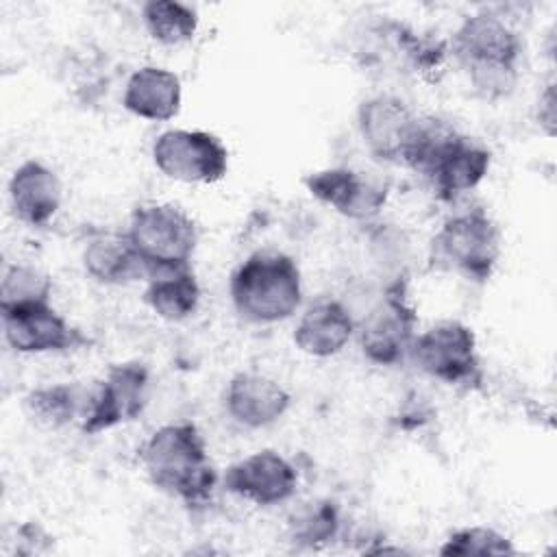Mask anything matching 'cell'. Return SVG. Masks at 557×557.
<instances>
[{
	"label": "cell",
	"instance_id": "obj_1",
	"mask_svg": "<svg viewBox=\"0 0 557 557\" xmlns=\"http://www.w3.org/2000/svg\"><path fill=\"white\" fill-rule=\"evenodd\" d=\"M137 459L157 490L178 498L189 509L209 505L218 472L194 422L183 420L159 426L139 446Z\"/></svg>",
	"mask_w": 557,
	"mask_h": 557
},
{
	"label": "cell",
	"instance_id": "obj_2",
	"mask_svg": "<svg viewBox=\"0 0 557 557\" xmlns=\"http://www.w3.org/2000/svg\"><path fill=\"white\" fill-rule=\"evenodd\" d=\"M448 52L483 100H498L513 91L522 41L503 17L490 11L468 15L453 33Z\"/></svg>",
	"mask_w": 557,
	"mask_h": 557
},
{
	"label": "cell",
	"instance_id": "obj_3",
	"mask_svg": "<svg viewBox=\"0 0 557 557\" xmlns=\"http://www.w3.org/2000/svg\"><path fill=\"white\" fill-rule=\"evenodd\" d=\"M492 152L476 139L461 135L448 122L420 117L416 139L403 165L422 174L433 194L450 202L472 191L490 172Z\"/></svg>",
	"mask_w": 557,
	"mask_h": 557
},
{
	"label": "cell",
	"instance_id": "obj_4",
	"mask_svg": "<svg viewBox=\"0 0 557 557\" xmlns=\"http://www.w3.org/2000/svg\"><path fill=\"white\" fill-rule=\"evenodd\" d=\"M228 294L237 315L246 322L274 324L300 307V270L285 252L257 250L231 274Z\"/></svg>",
	"mask_w": 557,
	"mask_h": 557
},
{
	"label": "cell",
	"instance_id": "obj_5",
	"mask_svg": "<svg viewBox=\"0 0 557 557\" xmlns=\"http://www.w3.org/2000/svg\"><path fill=\"white\" fill-rule=\"evenodd\" d=\"M500 257V231L483 209H468L444 220L431 237L429 263L472 283H485Z\"/></svg>",
	"mask_w": 557,
	"mask_h": 557
},
{
	"label": "cell",
	"instance_id": "obj_6",
	"mask_svg": "<svg viewBox=\"0 0 557 557\" xmlns=\"http://www.w3.org/2000/svg\"><path fill=\"white\" fill-rule=\"evenodd\" d=\"M126 235L144 261L148 276L189 268L198 246L196 222L172 202L139 205L131 215Z\"/></svg>",
	"mask_w": 557,
	"mask_h": 557
},
{
	"label": "cell",
	"instance_id": "obj_7",
	"mask_svg": "<svg viewBox=\"0 0 557 557\" xmlns=\"http://www.w3.org/2000/svg\"><path fill=\"white\" fill-rule=\"evenodd\" d=\"M409 359L418 370L444 385L479 389L483 383L476 335L457 320H444L416 335Z\"/></svg>",
	"mask_w": 557,
	"mask_h": 557
},
{
	"label": "cell",
	"instance_id": "obj_8",
	"mask_svg": "<svg viewBox=\"0 0 557 557\" xmlns=\"http://www.w3.org/2000/svg\"><path fill=\"white\" fill-rule=\"evenodd\" d=\"M416 324L418 313L407 298V278L398 276L387 283L381 300L357 326L361 352L376 366H398L409 357Z\"/></svg>",
	"mask_w": 557,
	"mask_h": 557
},
{
	"label": "cell",
	"instance_id": "obj_9",
	"mask_svg": "<svg viewBox=\"0 0 557 557\" xmlns=\"http://www.w3.org/2000/svg\"><path fill=\"white\" fill-rule=\"evenodd\" d=\"M150 370L141 361L113 363L104 379L87 394L81 431L96 435L139 418L148 403Z\"/></svg>",
	"mask_w": 557,
	"mask_h": 557
},
{
	"label": "cell",
	"instance_id": "obj_10",
	"mask_svg": "<svg viewBox=\"0 0 557 557\" xmlns=\"http://www.w3.org/2000/svg\"><path fill=\"white\" fill-rule=\"evenodd\" d=\"M152 161L172 181L218 183L228 172V150L209 131L172 128L152 144Z\"/></svg>",
	"mask_w": 557,
	"mask_h": 557
},
{
	"label": "cell",
	"instance_id": "obj_11",
	"mask_svg": "<svg viewBox=\"0 0 557 557\" xmlns=\"http://www.w3.org/2000/svg\"><path fill=\"white\" fill-rule=\"evenodd\" d=\"M357 126L368 152L385 163H405L420 117L396 96L379 94L357 109Z\"/></svg>",
	"mask_w": 557,
	"mask_h": 557
},
{
	"label": "cell",
	"instance_id": "obj_12",
	"mask_svg": "<svg viewBox=\"0 0 557 557\" xmlns=\"http://www.w3.org/2000/svg\"><path fill=\"white\" fill-rule=\"evenodd\" d=\"M0 313L4 339L17 352H61L87 344L85 335L57 313L50 302L24 305Z\"/></svg>",
	"mask_w": 557,
	"mask_h": 557
},
{
	"label": "cell",
	"instance_id": "obj_13",
	"mask_svg": "<svg viewBox=\"0 0 557 557\" xmlns=\"http://www.w3.org/2000/svg\"><path fill=\"white\" fill-rule=\"evenodd\" d=\"M222 483L231 494L252 505L272 507L294 496L298 472L276 450H257L231 463Z\"/></svg>",
	"mask_w": 557,
	"mask_h": 557
},
{
	"label": "cell",
	"instance_id": "obj_14",
	"mask_svg": "<svg viewBox=\"0 0 557 557\" xmlns=\"http://www.w3.org/2000/svg\"><path fill=\"white\" fill-rule=\"evenodd\" d=\"M307 191L350 220H372L387 202L389 187L350 168H326L302 178Z\"/></svg>",
	"mask_w": 557,
	"mask_h": 557
},
{
	"label": "cell",
	"instance_id": "obj_15",
	"mask_svg": "<svg viewBox=\"0 0 557 557\" xmlns=\"http://www.w3.org/2000/svg\"><path fill=\"white\" fill-rule=\"evenodd\" d=\"M292 405L289 392L270 376L257 372H237L224 392L228 416L246 429L274 424Z\"/></svg>",
	"mask_w": 557,
	"mask_h": 557
},
{
	"label": "cell",
	"instance_id": "obj_16",
	"mask_svg": "<svg viewBox=\"0 0 557 557\" xmlns=\"http://www.w3.org/2000/svg\"><path fill=\"white\" fill-rule=\"evenodd\" d=\"M9 198L20 222L41 228L57 215L63 200V185L54 170L37 159H28L11 174Z\"/></svg>",
	"mask_w": 557,
	"mask_h": 557
},
{
	"label": "cell",
	"instance_id": "obj_17",
	"mask_svg": "<svg viewBox=\"0 0 557 557\" xmlns=\"http://www.w3.org/2000/svg\"><path fill=\"white\" fill-rule=\"evenodd\" d=\"M183 87L181 78L157 65H144L135 70L124 87L122 104L128 113L150 120V122H168L181 111Z\"/></svg>",
	"mask_w": 557,
	"mask_h": 557
},
{
	"label": "cell",
	"instance_id": "obj_18",
	"mask_svg": "<svg viewBox=\"0 0 557 557\" xmlns=\"http://www.w3.org/2000/svg\"><path fill=\"white\" fill-rule=\"evenodd\" d=\"M357 324L339 300H318L298 320L294 344L309 357H333L355 335Z\"/></svg>",
	"mask_w": 557,
	"mask_h": 557
},
{
	"label": "cell",
	"instance_id": "obj_19",
	"mask_svg": "<svg viewBox=\"0 0 557 557\" xmlns=\"http://www.w3.org/2000/svg\"><path fill=\"white\" fill-rule=\"evenodd\" d=\"M87 274L104 285H124L148 276L144 261L133 248L126 233H98L83 250Z\"/></svg>",
	"mask_w": 557,
	"mask_h": 557
},
{
	"label": "cell",
	"instance_id": "obj_20",
	"mask_svg": "<svg viewBox=\"0 0 557 557\" xmlns=\"http://www.w3.org/2000/svg\"><path fill=\"white\" fill-rule=\"evenodd\" d=\"M144 302L163 320H187L200 305L198 278L189 268L157 272L148 276Z\"/></svg>",
	"mask_w": 557,
	"mask_h": 557
},
{
	"label": "cell",
	"instance_id": "obj_21",
	"mask_svg": "<svg viewBox=\"0 0 557 557\" xmlns=\"http://www.w3.org/2000/svg\"><path fill=\"white\" fill-rule=\"evenodd\" d=\"M85 403L87 394H83L78 385L57 383L28 392L24 398V409L28 418L37 424L59 429L70 424L72 420H81Z\"/></svg>",
	"mask_w": 557,
	"mask_h": 557
},
{
	"label": "cell",
	"instance_id": "obj_22",
	"mask_svg": "<svg viewBox=\"0 0 557 557\" xmlns=\"http://www.w3.org/2000/svg\"><path fill=\"white\" fill-rule=\"evenodd\" d=\"M148 35L163 46H181L194 39L198 30V13L176 0H150L141 7Z\"/></svg>",
	"mask_w": 557,
	"mask_h": 557
},
{
	"label": "cell",
	"instance_id": "obj_23",
	"mask_svg": "<svg viewBox=\"0 0 557 557\" xmlns=\"http://www.w3.org/2000/svg\"><path fill=\"white\" fill-rule=\"evenodd\" d=\"M339 524V505L335 500H311L289 518V537L302 548H318L337 537Z\"/></svg>",
	"mask_w": 557,
	"mask_h": 557
},
{
	"label": "cell",
	"instance_id": "obj_24",
	"mask_svg": "<svg viewBox=\"0 0 557 557\" xmlns=\"http://www.w3.org/2000/svg\"><path fill=\"white\" fill-rule=\"evenodd\" d=\"M50 294L52 281L48 274L24 263L9 265L0 283V311L35 302H50Z\"/></svg>",
	"mask_w": 557,
	"mask_h": 557
},
{
	"label": "cell",
	"instance_id": "obj_25",
	"mask_svg": "<svg viewBox=\"0 0 557 557\" xmlns=\"http://www.w3.org/2000/svg\"><path fill=\"white\" fill-rule=\"evenodd\" d=\"M444 557H470V555H516L509 537L490 527H463L453 531L440 546Z\"/></svg>",
	"mask_w": 557,
	"mask_h": 557
},
{
	"label": "cell",
	"instance_id": "obj_26",
	"mask_svg": "<svg viewBox=\"0 0 557 557\" xmlns=\"http://www.w3.org/2000/svg\"><path fill=\"white\" fill-rule=\"evenodd\" d=\"M15 544L17 555H41L52 548V535L46 533L37 522H24L17 527Z\"/></svg>",
	"mask_w": 557,
	"mask_h": 557
},
{
	"label": "cell",
	"instance_id": "obj_27",
	"mask_svg": "<svg viewBox=\"0 0 557 557\" xmlns=\"http://www.w3.org/2000/svg\"><path fill=\"white\" fill-rule=\"evenodd\" d=\"M537 122L553 137L555 135V85L548 83L537 98Z\"/></svg>",
	"mask_w": 557,
	"mask_h": 557
}]
</instances>
